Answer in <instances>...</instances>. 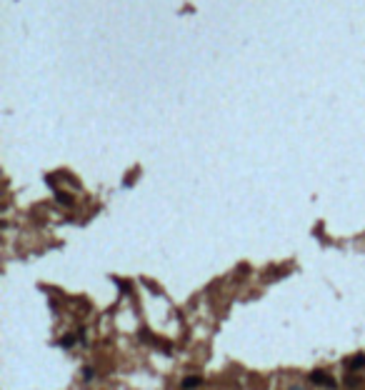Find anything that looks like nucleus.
I'll list each match as a JSON object with an SVG mask.
<instances>
[{"label": "nucleus", "mask_w": 365, "mask_h": 390, "mask_svg": "<svg viewBox=\"0 0 365 390\" xmlns=\"http://www.w3.org/2000/svg\"><path fill=\"white\" fill-rule=\"evenodd\" d=\"M313 383H325V385H333V380H328V375L325 373H313V378H310Z\"/></svg>", "instance_id": "2"}, {"label": "nucleus", "mask_w": 365, "mask_h": 390, "mask_svg": "<svg viewBox=\"0 0 365 390\" xmlns=\"http://www.w3.org/2000/svg\"><path fill=\"white\" fill-rule=\"evenodd\" d=\"M58 200H63L65 205H70V203H73V200H70V195H65V193H60V195H58Z\"/></svg>", "instance_id": "4"}, {"label": "nucleus", "mask_w": 365, "mask_h": 390, "mask_svg": "<svg viewBox=\"0 0 365 390\" xmlns=\"http://www.w3.org/2000/svg\"><path fill=\"white\" fill-rule=\"evenodd\" d=\"M198 385H200V378H195V375H190V378L183 383V388H185V390H193V388H198Z\"/></svg>", "instance_id": "1"}, {"label": "nucleus", "mask_w": 365, "mask_h": 390, "mask_svg": "<svg viewBox=\"0 0 365 390\" xmlns=\"http://www.w3.org/2000/svg\"><path fill=\"white\" fill-rule=\"evenodd\" d=\"M350 368H365V355H355V360L350 363Z\"/></svg>", "instance_id": "3"}]
</instances>
